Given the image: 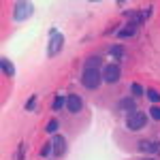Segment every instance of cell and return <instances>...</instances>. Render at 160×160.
I'll return each instance as SVG.
<instances>
[{
  "instance_id": "30bf717a",
  "label": "cell",
  "mask_w": 160,
  "mask_h": 160,
  "mask_svg": "<svg viewBox=\"0 0 160 160\" xmlns=\"http://www.w3.org/2000/svg\"><path fill=\"white\" fill-rule=\"evenodd\" d=\"M145 15H148V13H135V11H130V13H128V22H130L132 28H137L139 24H143V22H145Z\"/></svg>"
},
{
  "instance_id": "5b68a950",
  "label": "cell",
  "mask_w": 160,
  "mask_h": 160,
  "mask_svg": "<svg viewBox=\"0 0 160 160\" xmlns=\"http://www.w3.org/2000/svg\"><path fill=\"white\" fill-rule=\"evenodd\" d=\"M120 77H122V71L118 64H107L102 68V81H107V83H118Z\"/></svg>"
},
{
  "instance_id": "9c48e42d",
  "label": "cell",
  "mask_w": 160,
  "mask_h": 160,
  "mask_svg": "<svg viewBox=\"0 0 160 160\" xmlns=\"http://www.w3.org/2000/svg\"><path fill=\"white\" fill-rule=\"evenodd\" d=\"M139 149L141 152H160L158 141H139Z\"/></svg>"
},
{
  "instance_id": "7a4b0ae2",
  "label": "cell",
  "mask_w": 160,
  "mask_h": 160,
  "mask_svg": "<svg viewBox=\"0 0 160 160\" xmlns=\"http://www.w3.org/2000/svg\"><path fill=\"white\" fill-rule=\"evenodd\" d=\"M102 81V73H98V68H83V75H81V83L88 88V90H96Z\"/></svg>"
},
{
  "instance_id": "9a60e30c",
  "label": "cell",
  "mask_w": 160,
  "mask_h": 160,
  "mask_svg": "<svg viewBox=\"0 0 160 160\" xmlns=\"http://www.w3.org/2000/svg\"><path fill=\"white\" fill-rule=\"evenodd\" d=\"M45 128H47V132H51V135H56V132H58V128H60V122H58V120H49Z\"/></svg>"
},
{
  "instance_id": "52a82bcc",
  "label": "cell",
  "mask_w": 160,
  "mask_h": 160,
  "mask_svg": "<svg viewBox=\"0 0 160 160\" xmlns=\"http://www.w3.org/2000/svg\"><path fill=\"white\" fill-rule=\"evenodd\" d=\"M51 145H53V156H64L66 152V139L62 135H56L51 139Z\"/></svg>"
},
{
  "instance_id": "8fae6325",
  "label": "cell",
  "mask_w": 160,
  "mask_h": 160,
  "mask_svg": "<svg viewBox=\"0 0 160 160\" xmlns=\"http://www.w3.org/2000/svg\"><path fill=\"white\" fill-rule=\"evenodd\" d=\"M109 53H111V56H113V58H115L118 62L126 58V51H124L122 45H111V47H109Z\"/></svg>"
},
{
  "instance_id": "2e32d148",
  "label": "cell",
  "mask_w": 160,
  "mask_h": 160,
  "mask_svg": "<svg viewBox=\"0 0 160 160\" xmlns=\"http://www.w3.org/2000/svg\"><path fill=\"white\" fill-rule=\"evenodd\" d=\"M98 64H100V58H98V56H90V58L86 60V68H96Z\"/></svg>"
},
{
  "instance_id": "6da1fadb",
  "label": "cell",
  "mask_w": 160,
  "mask_h": 160,
  "mask_svg": "<svg viewBox=\"0 0 160 160\" xmlns=\"http://www.w3.org/2000/svg\"><path fill=\"white\" fill-rule=\"evenodd\" d=\"M64 47V34L58 32L56 28H51L49 30V45H47V56L53 58V56H58Z\"/></svg>"
},
{
  "instance_id": "7402d4cb",
  "label": "cell",
  "mask_w": 160,
  "mask_h": 160,
  "mask_svg": "<svg viewBox=\"0 0 160 160\" xmlns=\"http://www.w3.org/2000/svg\"><path fill=\"white\" fill-rule=\"evenodd\" d=\"M149 113H152V118H154L156 122H160V107L158 105H154V107L149 109Z\"/></svg>"
},
{
  "instance_id": "44dd1931",
  "label": "cell",
  "mask_w": 160,
  "mask_h": 160,
  "mask_svg": "<svg viewBox=\"0 0 160 160\" xmlns=\"http://www.w3.org/2000/svg\"><path fill=\"white\" fill-rule=\"evenodd\" d=\"M34 107H37V96H30L26 102V111H34Z\"/></svg>"
},
{
  "instance_id": "4fadbf2b",
  "label": "cell",
  "mask_w": 160,
  "mask_h": 160,
  "mask_svg": "<svg viewBox=\"0 0 160 160\" xmlns=\"http://www.w3.org/2000/svg\"><path fill=\"white\" fill-rule=\"evenodd\" d=\"M64 107H66V98L64 96H56L53 102H51V111H62Z\"/></svg>"
},
{
  "instance_id": "7c38bea8",
  "label": "cell",
  "mask_w": 160,
  "mask_h": 160,
  "mask_svg": "<svg viewBox=\"0 0 160 160\" xmlns=\"http://www.w3.org/2000/svg\"><path fill=\"white\" fill-rule=\"evenodd\" d=\"M120 109L132 113V111H137V105H135V100H132V98H122V100H120Z\"/></svg>"
},
{
  "instance_id": "5bb4252c",
  "label": "cell",
  "mask_w": 160,
  "mask_h": 160,
  "mask_svg": "<svg viewBox=\"0 0 160 160\" xmlns=\"http://www.w3.org/2000/svg\"><path fill=\"white\" fill-rule=\"evenodd\" d=\"M135 32H137V30H135V28H132V26H124L122 30L118 32V37H120V38H128V37H132Z\"/></svg>"
},
{
  "instance_id": "e0dca14e",
  "label": "cell",
  "mask_w": 160,
  "mask_h": 160,
  "mask_svg": "<svg viewBox=\"0 0 160 160\" xmlns=\"http://www.w3.org/2000/svg\"><path fill=\"white\" fill-rule=\"evenodd\" d=\"M145 94H148V98L152 102H160V92L158 90H145Z\"/></svg>"
},
{
  "instance_id": "277c9868",
  "label": "cell",
  "mask_w": 160,
  "mask_h": 160,
  "mask_svg": "<svg viewBox=\"0 0 160 160\" xmlns=\"http://www.w3.org/2000/svg\"><path fill=\"white\" fill-rule=\"evenodd\" d=\"M32 13H34V4H32V2H24V0L15 2V11H13L15 22H24V19H28V17L32 15Z\"/></svg>"
},
{
  "instance_id": "ba28073f",
  "label": "cell",
  "mask_w": 160,
  "mask_h": 160,
  "mask_svg": "<svg viewBox=\"0 0 160 160\" xmlns=\"http://www.w3.org/2000/svg\"><path fill=\"white\" fill-rule=\"evenodd\" d=\"M0 68H2V73L7 77H15V66H13V62L9 58H0Z\"/></svg>"
},
{
  "instance_id": "ffe728a7",
  "label": "cell",
  "mask_w": 160,
  "mask_h": 160,
  "mask_svg": "<svg viewBox=\"0 0 160 160\" xmlns=\"http://www.w3.org/2000/svg\"><path fill=\"white\" fill-rule=\"evenodd\" d=\"M51 152H53V145H51V141H47V143L43 145V149H41V156H49Z\"/></svg>"
},
{
  "instance_id": "8992f818",
  "label": "cell",
  "mask_w": 160,
  "mask_h": 160,
  "mask_svg": "<svg viewBox=\"0 0 160 160\" xmlns=\"http://www.w3.org/2000/svg\"><path fill=\"white\" fill-rule=\"evenodd\" d=\"M66 109L71 111V113H79V111L83 109V100L79 98L77 94H71V96H66Z\"/></svg>"
},
{
  "instance_id": "d6986e66",
  "label": "cell",
  "mask_w": 160,
  "mask_h": 160,
  "mask_svg": "<svg viewBox=\"0 0 160 160\" xmlns=\"http://www.w3.org/2000/svg\"><path fill=\"white\" fill-rule=\"evenodd\" d=\"M130 90H132V94H135V96H143V92H145L141 83H132V86H130Z\"/></svg>"
},
{
  "instance_id": "3957f363",
  "label": "cell",
  "mask_w": 160,
  "mask_h": 160,
  "mask_svg": "<svg viewBox=\"0 0 160 160\" xmlns=\"http://www.w3.org/2000/svg\"><path fill=\"white\" fill-rule=\"evenodd\" d=\"M126 126H128V130H141L148 126V115L143 111H132V113H128Z\"/></svg>"
},
{
  "instance_id": "603a6c76",
  "label": "cell",
  "mask_w": 160,
  "mask_h": 160,
  "mask_svg": "<svg viewBox=\"0 0 160 160\" xmlns=\"http://www.w3.org/2000/svg\"><path fill=\"white\" fill-rule=\"evenodd\" d=\"M145 160H152V158H145Z\"/></svg>"
},
{
  "instance_id": "ac0fdd59",
  "label": "cell",
  "mask_w": 160,
  "mask_h": 160,
  "mask_svg": "<svg viewBox=\"0 0 160 160\" xmlns=\"http://www.w3.org/2000/svg\"><path fill=\"white\" fill-rule=\"evenodd\" d=\"M24 156H26V143H19V148L15 152V160H24Z\"/></svg>"
}]
</instances>
